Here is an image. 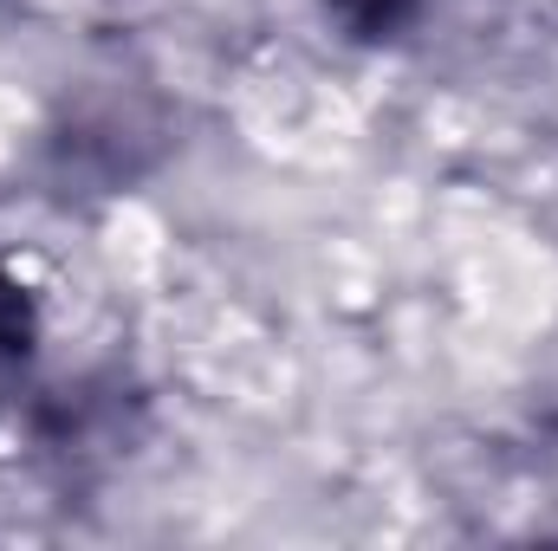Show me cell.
Wrapping results in <instances>:
<instances>
[{"label": "cell", "mask_w": 558, "mask_h": 551, "mask_svg": "<svg viewBox=\"0 0 558 551\" xmlns=\"http://www.w3.org/2000/svg\"><path fill=\"white\" fill-rule=\"evenodd\" d=\"M318 13L351 39V46H397L416 26L441 13V0H318Z\"/></svg>", "instance_id": "cell-1"}, {"label": "cell", "mask_w": 558, "mask_h": 551, "mask_svg": "<svg viewBox=\"0 0 558 551\" xmlns=\"http://www.w3.org/2000/svg\"><path fill=\"white\" fill-rule=\"evenodd\" d=\"M39 357V292L13 267H0V403L26 383Z\"/></svg>", "instance_id": "cell-2"}]
</instances>
